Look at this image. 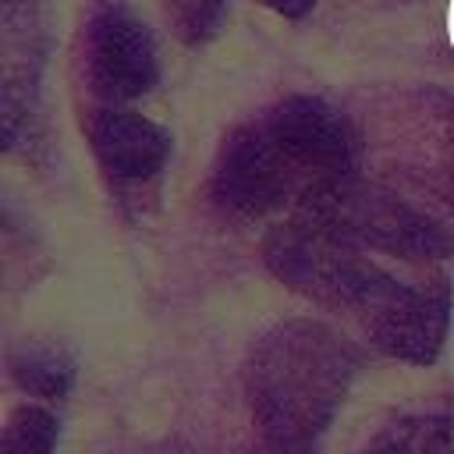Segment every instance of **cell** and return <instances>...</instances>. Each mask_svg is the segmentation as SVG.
I'll return each mask as SVG.
<instances>
[{
  "instance_id": "1",
  "label": "cell",
  "mask_w": 454,
  "mask_h": 454,
  "mask_svg": "<svg viewBox=\"0 0 454 454\" xmlns=\"http://www.w3.org/2000/svg\"><path fill=\"white\" fill-rule=\"evenodd\" d=\"M450 422H454V291H450Z\"/></svg>"
},
{
  "instance_id": "2",
  "label": "cell",
  "mask_w": 454,
  "mask_h": 454,
  "mask_svg": "<svg viewBox=\"0 0 454 454\" xmlns=\"http://www.w3.org/2000/svg\"><path fill=\"white\" fill-rule=\"evenodd\" d=\"M447 39H450V50H454V0L447 7Z\"/></svg>"
}]
</instances>
